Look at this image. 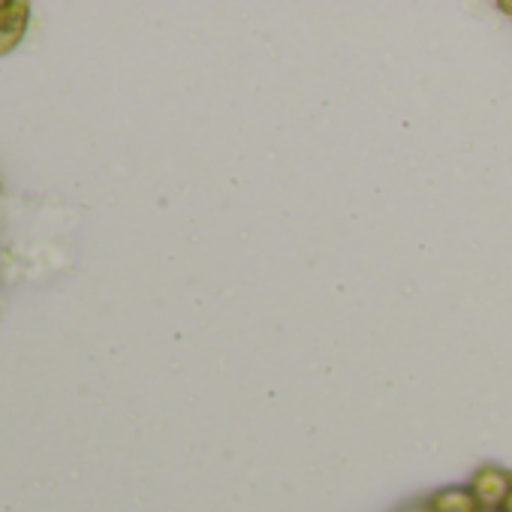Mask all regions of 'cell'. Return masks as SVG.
Here are the masks:
<instances>
[{
	"instance_id": "cell-4",
	"label": "cell",
	"mask_w": 512,
	"mask_h": 512,
	"mask_svg": "<svg viewBox=\"0 0 512 512\" xmlns=\"http://www.w3.org/2000/svg\"><path fill=\"white\" fill-rule=\"evenodd\" d=\"M500 512H512V491H509V497H506V503H503V509Z\"/></svg>"
},
{
	"instance_id": "cell-1",
	"label": "cell",
	"mask_w": 512,
	"mask_h": 512,
	"mask_svg": "<svg viewBox=\"0 0 512 512\" xmlns=\"http://www.w3.org/2000/svg\"><path fill=\"white\" fill-rule=\"evenodd\" d=\"M467 488L479 500L482 512H500L506 497H509V491H512V473L506 467H497V464H482L473 473Z\"/></svg>"
},
{
	"instance_id": "cell-2",
	"label": "cell",
	"mask_w": 512,
	"mask_h": 512,
	"mask_svg": "<svg viewBox=\"0 0 512 512\" xmlns=\"http://www.w3.org/2000/svg\"><path fill=\"white\" fill-rule=\"evenodd\" d=\"M428 506H431V512H482L479 500L464 485H446V488L434 491L428 497Z\"/></svg>"
},
{
	"instance_id": "cell-3",
	"label": "cell",
	"mask_w": 512,
	"mask_h": 512,
	"mask_svg": "<svg viewBox=\"0 0 512 512\" xmlns=\"http://www.w3.org/2000/svg\"><path fill=\"white\" fill-rule=\"evenodd\" d=\"M404 512H431V506L422 503V506H410V509H404Z\"/></svg>"
}]
</instances>
